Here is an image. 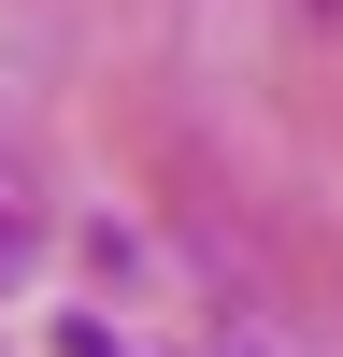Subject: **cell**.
I'll list each match as a JSON object with an SVG mask.
<instances>
[{"mask_svg": "<svg viewBox=\"0 0 343 357\" xmlns=\"http://www.w3.org/2000/svg\"><path fill=\"white\" fill-rule=\"evenodd\" d=\"M15 243H29V200H15V186H0V272H15Z\"/></svg>", "mask_w": 343, "mask_h": 357, "instance_id": "obj_2", "label": "cell"}, {"mask_svg": "<svg viewBox=\"0 0 343 357\" xmlns=\"http://www.w3.org/2000/svg\"><path fill=\"white\" fill-rule=\"evenodd\" d=\"M215 357H286L272 329H229V314H215Z\"/></svg>", "mask_w": 343, "mask_h": 357, "instance_id": "obj_1", "label": "cell"}, {"mask_svg": "<svg viewBox=\"0 0 343 357\" xmlns=\"http://www.w3.org/2000/svg\"><path fill=\"white\" fill-rule=\"evenodd\" d=\"M72 357H114V343H100V329H72Z\"/></svg>", "mask_w": 343, "mask_h": 357, "instance_id": "obj_3", "label": "cell"}]
</instances>
